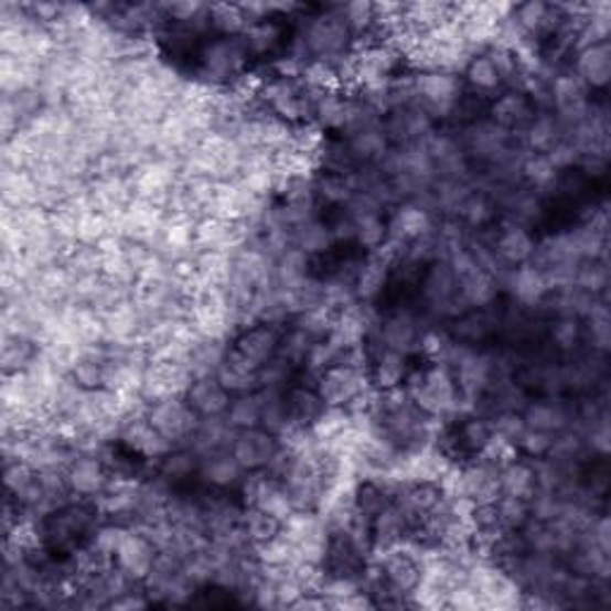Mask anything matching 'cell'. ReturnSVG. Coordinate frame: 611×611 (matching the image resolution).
Listing matches in <instances>:
<instances>
[{
	"label": "cell",
	"mask_w": 611,
	"mask_h": 611,
	"mask_svg": "<svg viewBox=\"0 0 611 611\" xmlns=\"http://www.w3.org/2000/svg\"><path fill=\"white\" fill-rule=\"evenodd\" d=\"M383 129L392 149L418 147L435 132V120L420 106L409 104L389 108L383 115Z\"/></svg>",
	"instance_id": "cell-16"
},
{
	"label": "cell",
	"mask_w": 611,
	"mask_h": 611,
	"mask_svg": "<svg viewBox=\"0 0 611 611\" xmlns=\"http://www.w3.org/2000/svg\"><path fill=\"white\" fill-rule=\"evenodd\" d=\"M404 389L420 411L438 420L457 414L461 406L457 377L447 363H428V368L411 371Z\"/></svg>",
	"instance_id": "cell-2"
},
{
	"label": "cell",
	"mask_w": 611,
	"mask_h": 611,
	"mask_svg": "<svg viewBox=\"0 0 611 611\" xmlns=\"http://www.w3.org/2000/svg\"><path fill=\"white\" fill-rule=\"evenodd\" d=\"M332 244H334L332 227H330V223L320 221V215L292 229V246H297V249H301L306 256H311V258L325 256L332 249Z\"/></svg>",
	"instance_id": "cell-47"
},
{
	"label": "cell",
	"mask_w": 611,
	"mask_h": 611,
	"mask_svg": "<svg viewBox=\"0 0 611 611\" xmlns=\"http://www.w3.org/2000/svg\"><path fill=\"white\" fill-rule=\"evenodd\" d=\"M571 72L590 92H604L611 82V46L592 43L578 49L571 57Z\"/></svg>",
	"instance_id": "cell-31"
},
{
	"label": "cell",
	"mask_w": 611,
	"mask_h": 611,
	"mask_svg": "<svg viewBox=\"0 0 611 611\" xmlns=\"http://www.w3.org/2000/svg\"><path fill=\"white\" fill-rule=\"evenodd\" d=\"M487 239L494 258H497L508 270L518 268L523 264H530L537 246V237L533 235V229L506 223V221H502L497 227L487 229Z\"/></svg>",
	"instance_id": "cell-20"
},
{
	"label": "cell",
	"mask_w": 611,
	"mask_h": 611,
	"mask_svg": "<svg viewBox=\"0 0 611 611\" xmlns=\"http://www.w3.org/2000/svg\"><path fill=\"white\" fill-rule=\"evenodd\" d=\"M237 438V430L227 424V418H201V424L194 432L192 444L196 449L199 457H208L215 452H225V449H232V442Z\"/></svg>",
	"instance_id": "cell-42"
},
{
	"label": "cell",
	"mask_w": 611,
	"mask_h": 611,
	"mask_svg": "<svg viewBox=\"0 0 611 611\" xmlns=\"http://www.w3.org/2000/svg\"><path fill=\"white\" fill-rule=\"evenodd\" d=\"M297 34L315 63L340 65L354 53V36L342 18V6H318L306 14Z\"/></svg>",
	"instance_id": "cell-1"
},
{
	"label": "cell",
	"mask_w": 611,
	"mask_h": 611,
	"mask_svg": "<svg viewBox=\"0 0 611 611\" xmlns=\"http://www.w3.org/2000/svg\"><path fill=\"white\" fill-rule=\"evenodd\" d=\"M199 469L201 457L194 447H172L163 459L156 461V473L174 487L192 483V478H199Z\"/></svg>",
	"instance_id": "cell-41"
},
{
	"label": "cell",
	"mask_w": 611,
	"mask_h": 611,
	"mask_svg": "<svg viewBox=\"0 0 611 611\" xmlns=\"http://www.w3.org/2000/svg\"><path fill=\"white\" fill-rule=\"evenodd\" d=\"M463 79L478 96H483V98L504 89L497 69H494V65L490 63V57H487L485 51L475 53L469 61V65L463 67Z\"/></svg>",
	"instance_id": "cell-50"
},
{
	"label": "cell",
	"mask_w": 611,
	"mask_h": 611,
	"mask_svg": "<svg viewBox=\"0 0 611 611\" xmlns=\"http://www.w3.org/2000/svg\"><path fill=\"white\" fill-rule=\"evenodd\" d=\"M574 285L594 299H607L609 292V264L600 258L580 260L576 268Z\"/></svg>",
	"instance_id": "cell-55"
},
{
	"label": "cell",
	"mask_w": 611,
	"mask_h": 611,
	"mask_svg": "<svg viewBox=\"0 0 611 611\" xmlns=\"http://www.w3.org/2000/svg\"><path fill=\"white\" fill-rule=\"evenodd\" d=\"M180 182H182L180 160L168 156H151L149 160H143L141 165H137L132 172H129V184H132L135 199L158 203V206L163 208L168 206V201Z\"/></svg>",
	"instance_id": "cell-9"
},
{
	"label": "cell",
	"mask_w": 611,
	"mask_h": 611,
	"mask_svg": "<svg viewBox=\"0 0 611 611\" xmlns=\"http://www.w3.org/2000/svg\"><path fill=\"white\" fill-rule=\"evenodd\" d=\"M251 20L246 18L239 3H211L208 6V26L213 36L242 39Z\"/></svg>",
	"instance_id": "cell-48"
},
{
	"label": "cell",
	"mask_w": 611,
	"mask_h": 611,
	"mask_svg": "<svg viewBox=\"0 0 611 611\" xmlns=\"http://www.w3.org/2000/svg\"><path fill=\"white\" fill-rule=\"evenodd\" d=\"M590 108V89L571 69H561L549 79V110L557 115L566 129L578 125L580 120H586Z\"/></svg>",
	"instance_id": "cell-11"
},
{
	"label": "cell",
	"mask_w": 611,
	"mask_h": 611,
	"mask_svg": "<svg viewBox=\"0 0 611 611\" xmlns=\"http://www.w3.org/2000/svg\"><path fill=\"white\" fill-rule=\"evenodd\" d=\"M118 442L132 457H139L141 461H151V463L163 459L172 449V444L163 438V435L149 424V418L143 411L122 420Z\"/></svg>",
	"instance_id": "cell-24"
},
{
	"label": "cell",
	"mask_w": 611,
	"mask_h": 611,
	"mask_svg": "<svg viewBox=\"0 0 611 611\" xmlns=\"http://www.w3.org/2000/svg\"><path fill=\"white\" fill-rule=\"evenodd\" d=\"M225 418H227V424L235 428L237 432L249 430V428H260V395H258V389L249 392V395L232 397Z\"/></svg>",
	"instance_id": "cell-57"
},
{
	"label": "cell",
	"mask_w": 611,
	"mask_h": 611,
	"mask_svg": "<svg viewBox=\"0 0 611 611\" xmlns=\"http://www.w3.org/2000/svg\"><path fill=\"white\" fill-rule=\"evenodd\" d=\"M282 526H285V523L280 518L270 516L268 512H264V508L246 506L244 514H242V528H244L246 537H249V540L256 547H264V545L272 543L275 537L282 533Z\"/></svg>",
	"instance_id": "cell-51"
},
{
	"label": "cell",
	"mask_w": 611,
	"mask_h": 611,
	"mask_svg": "<svg viewBox=\"0 0 611 611\" xmlns=\"http://www.w3.org/2000/svg\"><path fill=\"white\" fill-rule=\"evenodd\" d=\"M199 82L213 89H229V84L249 77L251 57L246 53L242 39L213 36L203 43L199 55Z\"/></svg>",
	"instance_id": "cell-4"
},
{
	"label": "cell",
	"mask_w": 611,
	"mask_h": 611,
	"mask_svg": "<svg viewBox=\"0 0 611 611\" xmlns=\"http://www.w3.org/2000/svg\"><path fill=\"white\" fill-rule=\"evenodd\" d=\"M313 258L306 256L297 246H289L275 258V285L280 289H297L311 278Z\"/></svg>",
	"instance_id": "cell-44"
},
{
	"label": "cell",
	"mask_w": 611,
	"mask_h": 611,
	"mask_svg": "<svg viewBox=\"0 0 611 611\" xmlns=\"http://www.w3.org/2000/svg\"><path fill=\"white\" fill-rule=\"evenodd\" d=\"M375 564L380 566V574L392 592L401 594V598H411L416 588L424 578V569H420V557L409 545L392 547L385 551H375Z\"/></svg>",
	"instance_id": "cell-19"
},
{
	"label": "cell",
	"mask_w": 611,
	"mask_h": 611,
	"mask_svg": "<svg viewBox=\"0 0 611 611\" xmlns=\"http://www.w3.org/2000/svg\"><path fill=\"white\" fill-rule=\"evenodd\" d=\"M368 380L375 392H392L401 389L406 377L411 373L409 354L392 352V349L383 346H368Z\"/></svg>",
	"instance_id": "cell-28"
},
{
	"label": "cell",
	"mask_w": 611,
	"mask_h": 611,
	"mask_svg": "<svg viewBox=\"0 0 611 611\" xmlns=\"http://www.w3.org/2000/svg\"><path fill=\"white\" fill-rule=\"evenodd\" d=\"M418 297L432 320H452L465 311L457 292V275L444 258H435L424 268L418 280Z\"/></svg>",
	"instance_id": "cell-6"
},
{
	"label": "cell",
	"mask_w": 611,
	"mask_h": 611,
	"mask_svg": "<svg viewBox=\"0 0 611 611\" xmlns=\"http://www.w3.org/2000/svg\"><path fill=\"white\" fill-rule=\"evenodd\" d=\"M186 320L203 340H225L239 330L235 309L225 289L201 287L186 301Z\"/></svg>",
	"instance_id": "cell-5"
},
{
	"label": "cell",
	"mask_w": 611,
	"mask_h": 611,
	"mask_svg": "<svg viewBox=\"0 0 611 611\" xmlns=\"http://www.w3.org/2000/svg\"><path fill=\"white\" fill-rule=\"evenodd\" d=\"M392 264H395V256H392L387 246L383 251H373L361 258L354 278L356 301L373 306L377 303V299H380L392 285Z\"/></svg>",
	"instance_id": "cell-25"
},
{
	"label": "cell",
	"mask_w": 611,
	"mask_h": 611,
	"mask_svg": "<svg viewBox=\"0 0 611 611\" xmlns=\"http://www.w3.org/2000/svg\"><path fill=\"white\" fill-rule=\"evenodd\" d=\"M313 387L325 401L328 409H349L358 397L371 392L368 368L356 366L352 361L332 363L313 377Z\"/></svg>",
	"instance_id": "cell-7"
},
{
	"label": "cell",
	"mask_w": 611,
	"mask_h": 611,
	"mask_svg": "<svg viewBox=\"0 0 611 611\" xmlns=\"http://www.w3.org/2000/svg\"><path fill=\"white\" fill-rule=\"evenodd\" d=\"M258 371L260 368H256L254 363L239 356L235 349L229 346L215 377L221 380V385L229 392L232 397H237V395H249V392L258 389Z\"/></svg>",
	"instance_id": "cell-39"
},
{
	"label": "cell",
	"mask_w": 611,
	"mask_h": 611,
	"mask_svg": "<svg viewBox=\"0 0 611 611\" xmlns=\"http://www.w3.org/2000/svg\"><path fill=\"white\" fill-rule=\"evenodd\" d=\"M547 337L555 354L566 358L571 354H578L580 349H586V334H583V320L580 318H549L547 323Z\"/></svg>",
	"instance_id": "cell-43"
},
{
	"label": "cell",
	"mask_w": 611,
	"mask_h": 611,
	"mask_svg": "<svg viewBox=\"0 0 611 611\" xmlns=\"http://www.w3.org/2000/svg\"><path fill=\"white\" fill-rule=\"evenodd\" d=\"M504 289L512 294L514 303L526 306V309H540V303L549 294V285L545 272L533 266V264H523L518 268H512L504 280Z\"/></svg>",
	"instance_id": "cell-35"
},
{
	"label": "cell",
	"mask_w": 611,
	"mask_h": 611,
	"mask_svg": "<svg viewBox=\"0 0 611 611\" xmlns=\"http://www.w3.org/2000/svg\"><path fill=\"white\" fill-rule=\"evenodd\" d=\"M258 395H260V428L278 435L282 440L289 432L285 389H258Z\"/></svg>",
	"instance_id": "cell-53"
},
{
	"label": "cell",
	"mask_w": 611,
	"mask_h": 611,
	"mask_svg": "<svg viewBox=\"0 0 611 611\" xmlns=\"http://www.w3.org/2000/svg\"><path fill=\"white\" fill-rule=\"evenodd\" d=\"M256 98L260 100V108L287 125L313 122L315 92L301 77L272 75L260 82Z\"/></svg>",
	"instance_id": "cell-3"
},
{
	"label": "cell",
	"mask_w": 611,
	"mask_h": 611,
	"mask_svg": "<svg viewBox=\"0 0 611 611\" xmlns=\"http://www.w3.org/2000/svg\"><path fill=\"white\" fill-rule=\"evenodd\" d=\"M285 406H287L289 432L311 430L318 424V418L328 409L325 401L320 399V395L315 392V387L306 383H294L292 387L285 389Z\"/></svg>",
	"instance_id": "cell-32"
},
{
	"label": "cell",
	"mask_w": 611,
	"mask_h": 611,
	"mask_svg": "<svg viewBox=\"0 0 611 611\" xmlns=\"http://www.w3.org/2000/svg\"><path fill=\"white\" fill-rule=\"evenodd\" d=\"M156 559L158 549L151 543V537L143 530L129 526L118 549H115V566H118L127 578H132L135 583H143L153 571Z\"/></svg>",
	"instance_id": "cell-22"
},
{
	"label": "cell",
	"mask_w": 611,
	"mask_h": 611,
	"mask_svg": "<svg viewBox=\"0 0 611 611\" xmlns=\"http://www.w3.org/2000/svg\"><path fill=\"white\" fill-rule=\"evenodd\" d=\"M555 438L557 435L528 428L526 432H523V438L518 440L516 452H518V457H526L530 461H540V459L549 457L551 447H555Z\"/></svg>",
	"instance_id": "cell-61"
},
{
	"label": "cell",
	"mask_w": 611,
	"mask_h": 611,
	"mask_svg": "<svg viewBox=\"0 0 611 611\" xmlns=\"http://www.w3.org/2000/svg\"><path fill=\"white\" fill-rule=\"evenodd\" d=\"M285 20L287 18H264L246 26L242 43L251 61H268V57H275L287 49L289 41Z\"/></svg>",
	"instance_id": "cell-29"
},
{
	"label": "cell",
	"mask_w": 611,
	"mask_h": 611,
	"mask_svg": "<svg viewBox=\"0 0 611 611\" xmlns=\"http://www.w3.org/2000/svg\"><path fill=\"white\" fill-rule=\"evenodd\" d=\"M521 416L530 430L559 435L574 426V404H566L561 397L528 399Z\"/></svg>",
	"instance_id": "cell-30"
},
{
	"label": "cell",
	"mask_w": 611,
	"mask_h": 611,
	"mask_svg": "<svg viewBox=\"0 0 611 611\" xmlns=\"http://www.w3.org/2000/svg\"><path fill=\"white\" fill-rule=\"evenodd\" d=\"M192 380L194 373L189 371L184 361L149 358L141 380V397L147 404L168 397H184V392L192 385Z\"/></svg>",
	"instance_id": "cell-13"
},
{
	"label": "cell",
	"mask_w": 611,
	"mask_h": 611,
	"mask_svg": "<svg viewBox=\"0 0 611 611\" xmlns=\"http://www.w3.org/2000/svg\"><path fill=\"white\" fill-rule=\"evenodd\" d=\"M196 278L201 287L225 289L232 278V264H235V254L227 251H201L194 256Z\"/></svg>",
	"instance_id": "cell-46"
},
{
	"label": "cell",
	"mask_w": 611,
	"mask_h": 611,
	"mask_svg": "<svg viewBox=\"0 0 611 611\" xmlns=\"http://www.w3.org/2000/svg\"><path fill=\"white\" fill-rule=\"evenodd\" d=\"M389 242L387 246H406L420 239H428L438 229V217L424 201H401L387 221Z\"/></svg>",
	"instance_id": "cell-17"
},
{
	"label": "cell",
	"mask_w": 611,
	"mask_h": 611,
	"mask_svg": "<svg viewBox=\"0 0 611 611\" xmlns=\"http://www.w3.org/2000/svg\"><path fill=\"white\" fill-rule=\"evenodd\" d=\"M454 221L469 232V235H478V232H485L497 225L500 206L487 189H475L473 184V192L461 203Z\"/></svg>",
	"instance_id": "cell-37"
},
{
	"label": "cell",
	"mask_w": 611,
	"mask_h": 611,
	"mask_svg": "<svg viewBox=\"0 0 611 611\" xmlns=\"http://www.w3.org/2000/svg\"><path fill=\"white\" fill-rule=\"evenodd\" d=\"M65 478L75 500L94 502L110 485L112 471L98 452H75L65 465Z\"/></svg>",
	"instance_id": "cell-14"
},
{
	"label": "cell",
	"mask_w": 611,
	"mask_h": 611,
	"mask_svg": "<svg viewBox=\"0 0 611 611\" xmlns=\"http://www.w3.org/2000/svg\"><path fill=\"white\" fill-rule=\"evenodd\" d=\"M559 180V170L551 165V160L547 156H537L528 153L521 163V182L528 189H533L535 194H551L555 192V184Z\"/></svg>",
	"instance_id": "cell-49"
},
{
	"label": "cell",
	"mask_w": 611,
	"mask_h": 611,
	"mask_svg": "<svg viewBox=\"0 0 611 611\" xmlns=\"http://www.w3.org/2000/svg\"><path fill=\"white\" fill-rule=\"evenodd\" d=\"M485 53L490 57V63L494 65V69H497L502 84L508 86V89H514V86L521 79V75H523L521 55L516 51H512V49L497 46V43H494V46H490Z\"/></svg>",
	"instance_id": "cell-59"
},
{
	"label": "cell",
	"mask_w": 611,
	"mask_h": 611,
	"mask_svg": "<svg viewBox=\"0 0 611 611\" xmlns=\"http://www.w3.org/2000/svg\"><path fill=\"white\" fill-rule=\"evenodd\" d=\"M39 478V469L32 463L12 459L3 461V485H6V497L12 502H20L24 494L34 487Z\"/></svg>",
	"instance_id": "cell-56"
},
{
	"label": "cell",
	"mask_w": 611,
	"mask_h": 611,
	"mask_svg": "<svg viewBox=\"0 0 611 611\" xmlns=\"http://www.w3.org/2000/svg\"><path fill=\"white\" fill-rule=\"evenodd\" d=\"M494 508H497V518H500V528L504 533H521L533 521V508L528 500L521 497H502L494 502Z\"/></svg>",
	"instance_id": "cell-58"
},
{
	"label": "cell",
	"mask_w": 611,
	"mask_h": 611,
	"mask_svg": "<svg viewBox=\"0 0 611 611\" xmlns=\"http://www.w3.org/2000/svg\"><path fill=\"white\" fill-rule=\"evenodd\" d=\"M315 340L309 337L301 328L289 323V328L282 330V337H280V346H278V356L282 361H287L289 366H292L294 371H303L306 361H309V354L313 349Z\"/></svg>",
	"instance_id": "cell-54"
},
{
	"label": "cell",
	"mask_w": 611,
	"mask_h": 611,
	"mask_svg": "<svg viewBox=\"0 0 611 611\" xmlns=\"http://www.w3.org/2000/svg\"><path fill=\"white\" fill-rule=\"evenodd\" d=\"M500 485H502V494H506V497H521L530 502L537 494L535 461L516 454L514 459L502 463Z\"/></svg>",
	"instance_id": "cell-40"
},
{
	"label": "cell",
	"mask_w": 611,
	"mask_h": 611,
	"mask_svg": "<svg viewBox=\"0 0 611 611\" xmlns=\"http://www.w3.org/2000/svg\"><path fill=\"white\" fill-rule=\"evenodd\" d=\"M504 313L497 309V301L480 309H465L457 318L449 320V337L463 346H483L502 332Z\"/></svg>",
	"instance_id": "cell-18"
},
{
	"label": "cell",
	"mask_w": 611,
	"mask_h": 611,
	"mask_svg": "<svg viewBox=\"0 0 611 611\" xmlns=\"http://www.w3.org/2000/svg\"><path fill=\"white\" fill-rule=\"evenodd\" d=\"M566 139V127L551 110H537L530 125L521 132V147L526 153L547 156Z\"/></svg>",
	"instance_id": "cell-36"
},
{
	"label": "cell",
	"mask_w": 611,
	"mask_h": 611,
	"mask_svg": "<svg viewBox=\"0 0 611 611\" xmlns=\"http://www.w3.org/2000/svg\"><path fill=\"white\" fill-rule=\"evenodd\" d=\"M282 452V440L266 428L239 430L235 442H232V454L239 461L246 473L268 471L275 459Z\"/></svg>",
	"instance_id": "cell-21"
},
{
	"label": "cell",
	"mask_w": 611,
	"mask_h": 611,
	"mask_svg": "<svg viewBox=\"0 0 611 611\" xmlns=\"http://www.w3.org/2000/svg\"><path fill=\"white\" fill-rule=\"evenodd\" d=\"M492 430H494V438L504 440L506 444H512L516 449L518 440L523 438V432L528 430L526 420H523L521 411H502L497 416H492Z\"/></svg>",
	"instance_id": "cell-60"
},
{
	"label": "cell",
	"mask_w": 611,
	"mask_h": 611,
	"mask_svg": "<svg viewBox=\"0 0 611 611\" xmlns=\"http://www.w3.org/2000/svg\"><path fill=\"white\" fill-rule=\"evenodd\" d=\"M342 18L349 26V32L354 36V49L361 39H373L380 32V24H377L375 3H366V0H354V3L342 6Z\"/></svg>",
	"instance_id": "cell-52"
},
{
	"label": "cell",
	"mask_w": 611,
	"mask_h": 611,
	"mask_svg": "<svg viewBox=\"0 0 611 611\" xmlns=\"http://www.w3.org/2000/svg\"><path fill=\"white\" fill-rule=\"evenodd\" d=\"M165 217H168V211L163 206L143 199H135L125 208L122 215L115 217L112 227H115V235H120L127 242L153 246L158 242L160 229L165 225Z\"/></svg>",
	"instance_id": "cell-15"
},
{
	"label": "cell",
	"mask_w": 611,
	"mask_h": 611,
	"mask_svg": "<svg viewBox=\"0 0 611 611\" xmlns=\"http://www.w3.org/2000/svg\"><path fill=\"white\" fill-rule=\"evenodd\" d=\"M416 526L414 521L406 516L404 508L392 500L380 514L371 521V540L373 555L375 551H385L392 547H401L414 537Z\"/></svg>",
	"instance_id": "cell-27"
},
{
	"label": "cell",
	"mask_w": 611,
	"mask_h": 611,
	"mask_svg": "<svg viewBox=\"0 0 611 611\" xmlns=\"http://www.w3.org/2000/svg\"><path fill=\"white\" fill-rule=\"evenodd\" d=\"M447 609H457V611H478L483 609V600H480V594L465 583L454 586L447 594Z\"/></svg>",
	"instance_id": "cell-63"
},
{
	"label": "cell",
	"mask_w": 611,
	"mask_h": 611,
	"mask_svg": "<svg viewBox=\"0 0 611 611\" xmlns=\"http://www.w3.org/2000/svg\"><path fill=\"white\" fill-rule=\"evenodd\" d=\"M420 334H424V328H420L418 315L406 306H397V309L380 313V323L366 346H383L411 356L418 352Z\"/></svg>",
	"instance_id": "cell-12"
},
{
	"label": "cell",
	"mask_w": 611,
	"mask_h": 611,
	"mask_svg": "<svg viewBox=\"0 0 611 611\" xmlns=\"http://www.w3.org/2000/svg\"><path fill=\"white\" fill-rule=\"evenodd\" d=\"M282 330H285L282 325L256 320V323H249L237 330L235 337H232V349L249 363H254L256 368H260L278 356Z\"/></svg>",
	"instance_id": "cell-23"
},
{
	"label": "cell",
	"mask_w": 611,
	"mask_h": 611,
	"mask_svg": "<svg viewBox=\"0 0 611 611\" xmlns=\"http://www.w3.org/2000/svg\"><path fill=\"white\" fill-rule=\"evenodd\" d=\"M184 399L199 418H221L229 409L232 395L215 375H203L194 377L192 385L184 392Z\"/></svg>",
	"instance_id": "cell-34"
},
{
	"label": "cell",
	"mask_w": 611,
	"mask_h": 611,
	"mask_svg": "<svg viewBox=\"0 0 611 611\" xmlns=\"http://www.w3.org/2000/svg\"><path fill=\"white\" fill-rule=\"evenodd\" d=\"M461 96L463 84L454 72H414V104L424 108L432 120L452 118Z\"/></svg>",
	"instance_id": "cell-8"
},
{
	"label": "cell",
	"mask_w": 611,
	"mask_h": 611,
	"mask_svg": "<svg viewBox=\"0 0 611 611\" xmlns=\"http://www.w3.org/2000/svg\"><path fill=\"white\" fill-rule=\"evenodd\" d=\"M535 115V104L518 89H504L500 96H494L487 106V120L512 135H521Z\"/></svg>",
	"instance_id": "cell-26"
},
{
	"label": "cell",
	"mask_w": 611,
	"mask_h": 611,
	"mask_svg": "<svg viewBox=\"0 0 611 611\" xmlns=\"http://www.w3.org/2000/svg\"><path fill=\"white\" fill-rule=\"evenodd\" d=\"M586 540L611 557V521L604 512L594 514L590 518V523L586 526Z\"/></svg>",
	"instance_id": "cell-62"
},
{
	"label": "cell",
	"mask_w": 611,
	"mask_h": 611,
	"mask_svg": "<svg viewBox=\"0 0 611 611\" xmlns=\"http://www.w3.org/2000/svg\"><path fill=\"white\" fill-rule=\"evenodd\" d=\"M143 414H147L149 424L163 435L172 447L192 444L194 432L201 424V418L192 411V406L186 404L184 397H168L160 401H151L147 404Z\"/></svg>",
	"instance_id": "cell-10"
},
{
	"label": "cell",
	"mask_w": 611,
	"mask_h": 611,
	"mask_svg": "<svg viewBox=\"0 0 611 611\" xmlns=\"http://www.w3.org/2000/svg\"><path fill=\"white\" fill-rule=\"evenodd\" d=\"M244 475H246V471L242 469L235 454H232V449L201 457L199 480L203 485H208L213 490H225V492L239 490Z\"/></svg>",
	"instance_id": "cell-38"
},
{
	"label": "cell",
	"mask_w": 611,
	"mask_h": 611,
	"mask_svg": "<svg viewBox=\"0 0 611 611\" xmlns=\"http://www.w3.org/2000/svg\"><path fill=\"white\" fill-rule=\"evenodd\" d=\"M349 153H352L354 163L358 168H375L380 165L383 160L387 158V153L392 151L389 139L383 129V120L377 125H368L354 129V132H349L342 137Z\"/></svg>",
	"instance_id": "cell-33"
},
{
	"label": "cell",
	"mask_w": 611,
	"mask_h": 611,
	"mask_svg": "<svg viewBox=\"0 0 611 611\" xmlns=\"http://www.w3.org/2000/svg\"><path fill=\"white\" fill-rule=\"evenodd\" d=\"M583 334H586V346L598 354L611 352V313L607 299H594L590 311L583 318Z\"/></svg>",
	"instance_id": "cell-45"
}]
</instances>
